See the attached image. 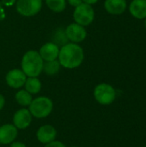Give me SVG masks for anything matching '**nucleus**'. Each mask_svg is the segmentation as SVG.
<instances>
[{
    "instance_id": "a878e982",
    "label": "nucleus",
    "mask_w": 146,
    "mask_h": 147,
    "mask_svg": "<svg viewBox=\"0 0 146 147\" xmlns=\"http://www.w3.org/2000/svg\"><path fill=\"white\" fill-rule=\"evenodd\" d=\"M71 147H77V146H71Z\"/></svg>"
},
{
    "instance_id": "f3484780",
    "label": "nucleus",
    "mask_w": 146,
    "mask_h": 147,
    "mask_svg": "<svg viewBox=\"0 0 146 147\" xmlns=\"http://www.w3.org/2000/svg\"><path fill=\"white\" fill-rule=\"evenodd\" d=\"M59 69L60 64L57 59L52 61H45L43 64V71L48 76H53L57 74Z\"/></svg>"
},
{
    "instance_id": "9b49d317",
    "label": "nucleus",
    "mask_w": 146,
    "mask_h": 147,
    "mask_svg": "<svg viewBox=\"0 0 146 147\" xmlns=\"http://www.w3.org/2000/svg\"><path fill=\"white\" fill-rule=\"evenodd\" d=\"M39 53L44 61L55 60L59 57V47L54 42H47L40 47Z\"/></svg>"
},
{
    "instance_id": "5701e85b",
    "label": "nucleus",
    "mask_w": 146,
    "mask_h": 147,
    "mask_svg": "<svg viewBox=\"0 0 146 147\" xmlns=\"http://www.w3.org/2000/svg\"><path fill=\"white\" fill-rule=\"evenodd\" d=\"M4 104H5V99L3 96L0 94V110L3 109V108L4 107Z\"/></svg>"
},
{
    "instance_id": "ddd939ff",
    "label": "nucleus",
    "mask_w": 146,
    "mask_h": 147,
    "mask_svg": "<svg viewBox=\"0 0 146 147\" xmlns=\"http://www.w3.org/2000/svg\"><path fill=\"white\" fill-rule=\"evenodd\" d=\"M37 139L42 144H48L53 140H55L57 136L56 129L51 125H44L41 126L37 131Z\"/></svg>"
},
{
    "instance_id": "0eeeda50",
    "label": "nucleus",
    "mask_w": 146,
    "mask_h": 147,
    "mask_svg": "<svg viewBox=\"0 0 146 147\" xmlns=\"http://www.w3.org/2000/svg\"><path fill=\"white\" fill-rule=\"evenodd\" d=\"M65 34L69 40L72 43H80L83 41L87 36V31L83 26L77 23H71L65 30Z\"/></svg>"
},
{
    "instance_id": "1a4fd4ad",
    "label": "nucleus",
    "mask_w": 146,
    "mask_h": 147,
    "mask_svg": "<svg viewBox=\"0 0 146 147\" xmlns=\"http://www.w3.org/2000/svg\"><path fill=\"white\" fill-rule=\"evenodd\" d=\"M32 121V115L27 109H21L16 111L13 117L14 126L17 129L28 128Z\"/></svg>"
},
{
    "instance_id": "6ab92c4d",
    "label": "nucleus",
    "mask_w": 146,
    "mask_h": 147,
    "mask_svg": "<svg viewBox=\"0 0 146 147\" xmlns=\"http://www.w3.org/2000/svg\"><path fill=\"white\" fill-rule=\"evenodd\" d=\"M45 147H65V146L60 142V141H57V140H53L48 144H46Z\"/></svg>"
},
{
    "instance_id": "423d86ee",
    "label": "nucleus",
    "mask_w": 146,
    "mask_h": 147,
    "mask_svg": "<svg viewBox=\"0 0 146 147\" xmlns=\"http://www.w3.org/2000/svg\"><path fill=\"white\" fill-rule=\"evenodd\" d=\"M16 10L23 16H33L38 14L42 8L41 0H17Z\"/></svg>"
},
{
    "instance_id": "f03ea898",
    "label": "nucleus",
    "mask_w": 146,
    "mask_h": 147,
    "mask_svg": "<svg viewBox=\"0 0 146 147\" xmlns=\"http://www.w3.org/2000/svg\"><path fill=\"white\" fill-rule=\"evenodd\" d=\"M44 60L36 51H28L22 59V71L27 77L37 78L43 71Z\"/></svg>"
},
{
    "instance_id": "f8f14e48",
    "label": "nucleus",
    "mask_w": 146,
    "mask_h": 147,
    "mask_svg": "<svg viewBox=\"0 0 146 147\" xmlns=\"http://www.w3.org/2000/svg\"><path fill=\"white\" fill-rule=\"evenodd\" d=\"M104 8L110 15L120 16L126 11L127 3L126 0H105Z\"/></svg>"
},
{
    "instance_id": "7ed1b4c3",
    "label": "nucleus",
    "mask_w": 146,
    "mask_h": 147,
    "mask_svg": "<svg viewBox=\"0 0 146 147\" xmlns=\"http://www.w3.org/2000/svg\"><path fill=\"white\" fill-rule=\"evenodd\" d=\"M53 103L52 100L46 96H40L35 99H33L32 102L29 105V112L32 116L41 119L47 117L52 111Z\"/></svg>"
},
{
    "instance_id": "9d476101",
    "label": "nucleus",
    "mask_w": 146,
    "mask_h": 147,
    "mask_svg": "<svg viewBox=\"0 0 146 147\" xmlns=\"http://www.w3.org/2000/svg\"><path fill=\"white\" fill-rule=\"evenodd\" d=\"M17 128L12 124H5L0 127V144L8 145L14 142L17 137Z\"/></svg>"
},
{
    "instance_id": "20e7f679",
    "label": "nucleus",
    "mask_w": 146,
    "mask_h": 147,
    "mask_svg": "<svg viewBox=\"0 0 146 147\" xmlns=\"http://www.w3.org/2000/svg\"><path fill=\"white\" fill-rule=\"evenodd\" d=\"M94 96L97 102L102 105H109L113 103L116 98V91L114 88L106 83L99 84L94 90Z\"/></svg>"
},
{
    "instance_id": "6e6552de",
    "label": "nucleus",
    "mask_w": 146,
    "mask_h": 147,
    "mask_svg": "<svg viewBox=\"0 0 146 147\" xmlns=\"http://www.w3.org/2000/svg\"><path fill=\"white\" fill-rule=\"evenodd\" d=\"M7 84L13 89H19L22 87L26 82L27 76L20 69H13L9 71L6 75Z\"/></svg>"
},
{
    "instance_id": "aec40b11",
    "label": "nucleus",
    "mask_w": 146,
    "mask_h": 147,
    "mask_svg": "<svg viewBox=\"0 0 146 147\" xmlns=\"http://www.w3.org/2000/svg\"><path fill=\"white\" fill-rule=\"evenodd\" d=\"M67 1L70 3V5H71L73 7H77V6L80 5L81 3H83V0H67Z\"/></svg>"
},
{
    "instance_id": "39448f33",
    "label": "nucleus",
    "mask_w": 146,
    "mask_h": 147,
    "mask_svg": "<svg viewBox=\"0 0 146 147\" xmlns=\"http://www.w3.org/2000/svg\"><path fill=\"white\" fill-rule=\"evenodd\" d=\"M73 18L76 23L82 25L83 27L89 25L95 18V11L91 5L87 3H81L80 5L75 7L73 13Z\"/></svg>"
},
{
    "instance_id": "b1692460",
    "label": "nucleus",
    "mask_w": 146,
    "mask_h": 147,
    "mask_svg": "<svg viewBox=\"0 0 146 147\" xmlns=\"http://www.w3.org/2000/svg\"><path fill=\"white\" fill-rule=\"evenodd\" d=\"M98 1H99V0H83V3H87V4H89V5H92V4L96 3Z\"/></svg>"
},
{
    "instance_id": "2eb2a0df",
    "label": "nucleus",
    "mask_w": 146,
    "mask_h": 147,
    "mask_svg": "<svg viewBox=\"0 0 146 147\" xmlns=\"http://www.w3.org/2000/svg\"><path fill=\"white\" fill-rule=\"evenodd\" d=\"M24 86L25 90L31 95L37 94L41 90V83L40 79L34 77H28L24 84Z\"/></svg>"
},
{
    "instance_id": "412c9836",
    "label": "nucleus",
    "mask_w": 146,
    "mask_h": 147,
    "mask_svg": "<svg viewBox=\"0 0 146 147\" xmlns=\"http://www.w3.org/2000/svg\"><path fill=\"white\" fill-rule=\"evenodd\" d=\"M5 16H6L5 11H4V9H3V5H2V3H1V2H0V21L4 20V19H5Z\"/></svg>"
},
{
    "instance_id": "bb28decb",
    "label": "nucleus",
    "mask_w": 146,
    "mask_h": 147,
    "mask_svg": "<svg viewBox=\"0 0 146 147\" xmlns=\"http://www.w3.org/2000/svg\"><path fill=\"white\" fill-rule=\"evenodd\" d=\"M145 147H146V146H145Z\"/></svg>"
},
{
    "instance_id": "4be33fe9",
    "label": "nucleus",
    "mask_w": 146,
    "mask_h": 147,
    "mask_svg": "<svg viewBox=\"0 0 146 147\" xmlns=\"http://www.w3.org/2000/svg\"><path fill=\"white\" fill-rule=\"evenodd\" d=\"M10 147H27L23 143L21 142H12Z\"/></svg>"
},
{
    "instance_id": "393cba45",
    "label": "nucleus",
    "mask_w": 146,
    "mask_h": 147,
    "mask_svg": "<svg viewBox=\"0 0 146 147\" xmlns=\"http://www.w3.org/2000/svg\"><path fill=\"white\" fill-rule=\"evenodd\" d=\"M145 29H146V18L145 19Z\"/></svg>"
},
{
    "instance_id": "a211bd4d",
    "label": "nucleus",
    "mask_w": 146,
    "mask_h": 147,
    "mask_svg": "<svg viewBox=\"0 0 146 147\" xmlns=\"http://www.w3.org/2000/svg\"><path fill=\"white\" fill-rule=\"evenodd\" d=\"M46 3L52 11L56 13L62 12L66 7L65 0H46Z\"/></svg>"
},
{
    "instance_id": "dca6fc26",
    "label": "nucleus",
    "mask_w": 146,
    "mask_h": 147,
    "mask_svg": "<svg viewBox=\"0 0 146 147\" xmlns=\"http://www.w3.org/2000/svg\"><path fill=\"white\" fill-rule=\"evenodd\" d=\"M15 100L17 103L21 106H29L33 101L32 95L28 93L26 90H21L15 94Z\"/></svg>"
},
{
    "instance_id": "f257e3e1",
    "label": "nucleus",
    "mask_w": 146,
    "mask_h": 147,
    "mask_svg": "<svg viewBox=\"0 0 146 147\" xmlns=\"http://www.w3.org/2000/svg\"><path fill=\"white\" fill-rule=\"evenodd\" d=\"M58 58L60 65L67 69H74L81 65L84 59V53L79 45L71 42L61 47Z\"/></svg>"
},
{
    "instance_id": "4468645a",
    "label": "nucleus",
    "mask_w": 146,
    "mask_h": 147,
    "mask_svg": "<svg viewBox=\"0 0 146 147\" xmlns=\"http://www.w3.org/2000/svg\"><path fill=\"white\" fill-rule=\"evenodd\" d=\"M129 12L136 19H145L146 0H132L129 4Z\"/></svg>"
}]
</instances>
